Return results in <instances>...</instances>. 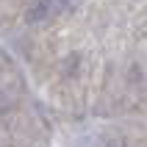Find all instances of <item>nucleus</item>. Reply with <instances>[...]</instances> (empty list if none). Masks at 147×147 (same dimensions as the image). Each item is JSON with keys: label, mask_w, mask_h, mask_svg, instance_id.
<instances>
[{"label": "nucleus", "mask_w": 147, "mask_h": 147, "mask_svg": "<svg viewBox=\"0 0 147 147\" xmlns=\"http://www.w3.org/2000/svg\"><path fill=\"white\" fill-rule=\"evenodd\" d=\"M0 106H3V103H0ZM0 111H3V108H0Z\"/></svg>", "instance_id": "3"}, {"label": "nucleus", "mask_w": 147, "mask_h": 147, "mask_svg": "<svg viewBox=\"0 0 147 147\" xmlns=\"http://www.w3.org/2000/svg\"><path fill=\"white\" fill-rule=\"evenodd\" d=\"M106 147H128V144H122V142H111V144H106Z\"/></svg>", "instance_id": "2"}, {"label": "nucleus", "mask_w": 147, "mask_h": 147, "mask_svg": "<svg viewBox=\"0 0 147 147\" xmlns=\"http://www.w3.org/2000/svg\"><path fill=\"white\" fill-rule=\"evenodd\" d=\"M69 8H72L69 3H50V0L33 3V6H28V20L31 22H50V20H56L58 14H64Z\"/></svg>", "instance_id": "1"}]
</instances>
